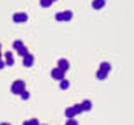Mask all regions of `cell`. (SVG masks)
Returning a JSON list of instances; mask_svg holds the SVG:
<instances>
[{"label": "cell", "mask_w": 134, "mask_h": 125, "mask_svg": "<svg viewBox=\"0 0 134 125\" xmlns=\"http://www.w3.org/2000/svg\"><path fill=\"white\" fill-rule=\"evenodd\" d=\"M26 84L23 79H17V81H14L12 83V85H11V93L12 95H20V93L25 90Z\"/></svg>", "instance_id": "cell-1"}, {"label": "cell", "mask_w": 134, "mask_h": 125, "mask_svg": "<svg viewBox=\"0 0 134 125\" xmlns=\"http://www.w3.org/2000/svg\"><path fill=\"white\" fill-rule=\"evenodd\" d=\"M82 111H84L82 105H81V104H76V105H73V107H69V108H66L64 115H66L67 117H73V116H76V115H81Z\"/></svg>", "instance_id": "cell-2"}, {"label": "cell", "mask_w": 134, "mask_h": 125, "mask_svg": "<svg viewBox=\"0 0 134 125\" xmlns=\"http://www.w3.org/2000/svg\"><path fill=\"white\" fill-rule=\"evenodd\" d=\"M72 11H63V12H57L55 14V20L57 21H70L72 20Z\"/></svg>", "instance_id": "cell-3"}, {"label": "cell", "mask_w": 134, "mask_h": 125, "mask_svg": "<svg viewBox=\"0 0 134 125\" xmlns=\"http://www.w3.org/2000/svg\"><path fill=\"white\" fill-rule=\"evenodd\" d=\"M50 76H52V79H55V81H61V79H64V78H66V72L57 66L55 69H52Z\"/></svg>", "instance_id": "cell-4"}, {"label": "cell", "mask_w": 134, "mask_h": 125, "mask_svg": "<svg viewBox=\"0 0 134 125\" xmlns=\"http://www.w3.org/2000/svg\"><path fill=\"white\" fill-rule=\"evenodd\" d=\"M12 21L14 23H26L27 21V14L26 12H15L12 15Z\"/></svg>", "instance_id": "cell-5"}, {"label": "cell", "mask_w": 134, "mask_h": 125, "mask_svg": "<svg viewBox=\"0 0 134 125\" xmlns=\"http://www.w3.org/2000/svg\"><path fill=\"white\" fill-rule=\"evenodd\" d=\"M23 66H25V67L34 66V55H32V53H27L26 57H23Z\"/></svg>", "instance_id": "cell-6"}, {"label": "cell", "mask_w": 134, "mask_h": 125, "mask_svg": "<svg viewBox=\"0 0 134 125\" xmlns=\"http://www.w3.org/2000/svg\"><path fill=\"white\" fill-rule=\"evenodd\" d=\"M57 66H58L59 69H63L64 72H67V70L70 69V64H69V61H67V59H64V58L58 59V64H57Z\"/></svg>", "instance_id": "cell-7"}, {"label": "cell", "mask_w": 134, "mask_h": 125, "mask_svg": "<svg viewBox=\"0 0 134 125\" xmlns=\"http://www.w3.org/2000/svg\"><path fill=\"white\" fill-rule=\"evenodd\" d=\"M5 59H6V64H8L9 67L14 66V55H12V52H5Z\"/></svg>", "instance_id": "cell-8"}, {"label": "cell", "mask_w": 134, "mask_h": 125, "mask_svg": "<svg viewBox=\"0 0 134 125\" xmlns=\"http://www.w3.org/2000/svg\"><path fill=\"white\" fill-rule=\"evenodd\" d=\"M92 6H93V9H102L105 6V0H93Z\"/></svg>", "instance_id": "cell-9"}, {"label": "cell", "mask_w": 134, "mask_h": 125, "mask_svg": "<svg viewBox=\"0 0 134 125\" xmlns=\"http://www.w3.org/2000/svg\"><path fill=\"white\" fill-rule=\"evenodd\" d=\"M81 105H82L84 111H90L92 107H93V104H92V101H90V99H84L82 102H81Z\"/></svg>", "instance_id": "cell-10"}, {"label": "cell", "mask_w": 134, "mask_h": 125, "mask_svg": "<svg viewBox=\"0 0 134 125\" xmlns=\"http://www.w3.org/2000/svg\"><path fill=\"white\" fill-rule=\"evenodd\" d=\"M107 76H108V72H105V70H98L96 72V78L99 79V81H104V79H107Z\"/></svg>", "instance_id": "cell-11"}, {"label": "cell", "mask_w": 134, "mask_h": 125, "mask_svg": "<svg viewBox=\"0 0 134 125\" xmlns=\"http://www.w3.org/2000/svg\"><path fill=\"white\" fill-rule=\"evenodd\" d=\"M17 53H18V55H20V57L23 58V57H26V55L29 53V49H27L26 46H21L20 49H17Z\"/></svg>", "instance_id": "cell-12"}, {"label": "cell", "mask_w": 134, "mask_h": 125, "mask_svg": "<svg viewBox=\"0 0 134 125\" xmlns=\"http://www.w3.org/2000/svg\"><path fill=\"white\" fill-rule=\"evenodd\" d=\"M100 70H105V72H110L111 70V64L110 63H107V61H102L100 63V66H99Z\"/></svg>", "instance_id": "cell-13"}, {"label": "cell", "mask_w": 134, "mask_h": 125, "mask_svg": "<svg viewBox=\"0 0 134 125\" xmlns=\"http://www.w3.org/2000/svg\"><path fill=\"white\" fill-rule=\"evenodd\" d=\"M59 87H61V90H67V89L70 87V83L64 78V79H61V81H59Z\"/></svg>", "instance_id": "cell-14"}, {"label": "cell", "mask_w": 134, "mask_h": 125, "mask_svg": "<svg viewBox=\"0 0 134 125\" xmlns=\"http://www.w3.org/2000/svg\"><path fill=\"white\" fill-rule=\"evenodd\" d=\"M52 3H53L52 0H40V6H43V8H49Z\"/></svg>", "instance_id": "cell-15"}, {"label": "cell", "mask_w": 134, "mask_h": 125, "mask_svg": "<svg viewBox=\"0 0 134 125\" xmlns=\"http://www.w3.org/2000/svg\"><path fill=\"white\" fill-rule=\"evenodd\" d=\"M21 46H25V44H23V41H21V40H15V41L12 43V47H14V49H20V47H21Z\"/></svg>", "instance_id": "cell-16"}, {"label": "cell", "mask_w": 134, "mask_h": 125, "mask_svg": "<svg viewBox=\"0 0 134 125\" xmlns=\"http://www.w3.org/2000/svg\"><path fill=\"white\" fill-rule=\"evenodd\" d=\"M20 96H21V99H23V101H27V99H29V96H31V95H29V92H27V90L25 89L23 92L20 93Z\"/></svg>", "instance_id": "cell-17"}, {"label": "cell", "mask_w": 134, "mask_h": 125, "mask_svg": "<svg viewBox=\"0 0 134 125\" xmlns=\"http://www.w3.org/2000/svg\"><path fill=\"white\" fill-rule=\"evenodd\" d=\"M27 124H38V119H31V121H27Z\"/></svg>", "instance_id": "cell-18"}, {"label": "cell", "mask_w": 134, "mask_h": 125, "mask_svg": "<svg viewBox=\"0 0 134 125\" xmlns=\"http://www.w3.org/2000/svg\"><path fill=\"white\" fill-rule=\"evenodd\" d=\"M52 2H57V0H52Z\"/></svg>", "instance_id": "cell-19"}]
</instances>
